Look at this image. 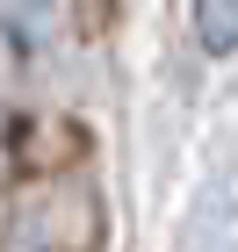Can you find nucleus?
Listing matches in <instances>:
<instances>
[{
    "label": "nucleus",
    "instance_id": "f257e3e1",
    "mask_svg": "<svg viewBox=\"0 0 238 252\" xmlns=\"http://www.w3.org/2000/svg\"><path fill=\"white\" fill-rule=\"evenodd\" d=\"M195 36L209 51H231L238 43V7H195Z\"/></svg>",
    "mask_w": 238,
    "mask_h": 252
}]
</instances>
